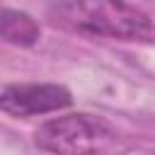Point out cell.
Listing matches in <instances>:
<instances>
[{"label":"cell","instance_id":"obj_1","mask_svg":"<svg viewBox=\"0 0 155 155\" xmlns=\"http://www.w3.org/2000/svg\"><path fill=\"white\" fill-rule=\"evenodd\" d=\"M48 15L63 27L90 36L143 44L155 36L150 15L126 2H58L48 7Z\"/></svg>","mask_w":155,"mask_h":155},{"label":"cell","instance_id":"obj_2","mask_svg":"<svg viewBox=\"0 0 155 155\" xmlns=\"http://www.w3.org/2000/svg\"><path fill=\"white\" fill-rule=\"evenodd\" d=\"M34 143L48 155H116L126 148L124 136L102 116L73 111L44 121Z\"/></svg>","mask_w":155,"mask_h":155},{"label":"cell","instance_id":"obj_3","mask_svg":"<svg viewBox=\"0 0 155 155\" xmlns=\"http://www.w3.org/2000/svg\"><path fill=\"white\" fill-rule=\"evenodd\" d=\"M73 102L68 87L58 82H17L0 90V111L15 119H29L65 109Z\"/></svg>","mask_w":155,"mask_h":155},{"label":"cell","instance_id":"obj_4","mask_svg":"<svg viewBox=\"0 0 155 155\" xmlns=\"http://www.w3.org/2000/svg\"><path fill=\"white\" fill-rule=\"evenodd\" d=\"M0 39L27 48L41 39V27L31 15H27L22 10L0 7Z\"/></svg>","mask_w":155,"mask_h":155}]
</instances>
